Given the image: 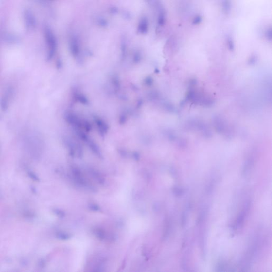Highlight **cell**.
I'll return each mask as SVG.
<instances>
[{"label": "cell", "mask_w": 272, "mask_h": 272, "mask_svg": "<svg viewBox=\"0 0 272 272\" xmlns=\"http://www.w3.org/2000/svg\"><path fill=\"white\" fill-rule=\"evenodd\" d=\"M25 20L26 24L29 28H33L35 25V18L29 11H27L25 13Z\"/></svg>", "instance_id": "3957f363"}, {"label": "cell", "mask_w": 272, "mask_h": 272, "mask_svg": "<svg viewBox=\"0 0 272 272\" xmlns=\"http://www.w3.org/2000/svg\"><path fill=\"white\" fill-rule=\"evenodd\" d=\"M222 5L224 12H229V10L230 9V1H229V0H223Z\"/></svg>", "instance_id": "277c9868"}, {"label": "cell", "mask_w": 272, "mask_h": 272, "mask_svg": "<svg viewBox=\"0 0 272 272\" xmlns=\"http://www.w3.org/2000/svg\"><path fill=\"white\" fill-rule=\"evenodd\" d=\"M12 89H8L5 92V94L1 99V107L2 110L5 111L8 109L9 106V102L10 101L11 97L12 95Z\"/></svg>", "instance_id": "7a4b0ae2"}, {"label": "cell", "mask_w": 272, "mask_h": 272, "mask_svg": "<svg viewBox=\"0 0 272 272\" xmlns=\"http://www.w3.org/2000/svg\"><path fill=\"white\" fill-rule=\"evenodd\" d=\"M266 36L267 37V39L271 40L272 38V30L271 29L267 30V32L266 33Z\"/></svg>", "instance_id": "8992f818"}, {"label": "cell", "mask_w": 272, "mask_h": 272, "mask_svg": "<svg viewBox=\"0 0 272 272\" xmlns=\"http://www.w3.org/2000/svg\"><path fill=\"white\" fill-rule=\"evenodd\" d=\"M201 17H200V16H197V17L195 18L194 19V20H193V23H194V24H199L201 22Z\"/></svg>", "instance_id": "5b68a950"}, {"label": "cell", "mask_w": 272, "mask_h": 272, "mask_svg": "<svg viewBox=\"0 0 272 272\" xmlns=\"http://www.w3.org/2000/svg\"><path fill=\"white\" fill-rule=\"evenodd\" d=\"M45 38L49 47V56L51 58L54 54L55 40L52 32L48 29L45 30Z\"/></svg>", "instance_id": "6da1fadb"}]
</instances>
